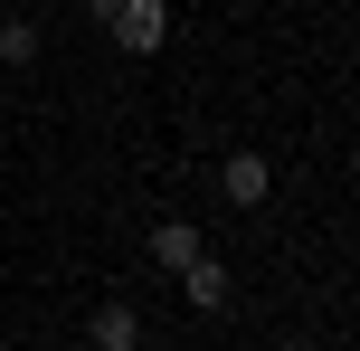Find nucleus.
<instances>
[{"label": "nucleus", "instance_id": "f257e3e1", "mask_svg": "<svg viewBox=\"0 0 360 351\" xmlns=\"http://www.w3.org/2000/svg\"><path fill=\"white\" fill-rule=\"evenodd\" d=\"M105 29L124 38L133 57H152V48H162V38H171V0H124V10H114Z\"/></svg>", "mask_w": 360, "mask_h": 351}, {"label": "nucleus", "instance_id": "f03ea898", "mask_svg": "<svg viewBox=\"0 0 360 351\" xmlns=\"http://www.w3.org/2000/svg\"><path fill=\"white\" fill-rule=\"evenodd\" d=\"M218 190H228L237 209H256L275 190V171H266V152H228V162H218Z\"/></svg>", "mask_w": 360, "mask_h": 351}, {"label": "nucleus", "instance_id": "7ed1b4c3", "mask_svg": "<svg viewBox=\"0 0 360 351\" xmlns=\"http://www.w3.org/2000/svg\"><path fill=\"white\" fill-rule=\"evenodd\" d=\"M86 342H95V351H133V342H143V314H133V304H95Z\"/></svg>", "mask_w": 360, "mask_h": 351}, {"label": "nucleus", "instance_id": "20e7f679", "mask_svg": "<svg viewBox=\"0 0 360 351\" xmlns=\"http://www.w3.org/2000/svg\"><path fill=\"white\" fill-rule=\"evenodd\" d=\"M180 295H190L199 314H218V304H228V266H218V257H190V266H180Z\"/></svg>", "mask_w": 360, "mask_h": 351}, {"label": "nucleus", "instance_id": "39448f33", "mask_svg": "<svg viewBox=\"0 0 360 351\" xmlns=\"http://www.w3.org/2000/svg\"><path fill=\"white\" fill-rule=\"evenodd\" d=\"M152 257H162V266H190L199 257V228L190 219H162V228H152Z\"/></svg>", "mask_w": 360, "mask_h": 351}, {"label": "nucleus", "instance_id": "423d86ee", "mask_svg": "<svg viewBox=\"0 0 360 351\" xmlns=\"http://www.w3.org/2000/svg\"><path fill=\"white\" fill-rule=\"evenodd\" d=\"M38 57V19H0V67H29Z\"/></svg>", "mask_w": 360, "mask_h": 351}, {"label": "nucleus", "instance_id": "0eeeda50", "mask_svg": "<svg viewBox=\"0 0 360 351\" xmlns=\"http://www.w3.org/2000/svg\"><path fill=\"white\" fill-rule=\"evenodd\" d=\"M86 10H95V19H114V10H124V0H86Z\"/></svg>", "mask_w": 360, "mask_h": 351}, {"label": "nucleus", "instance_id": "6e6552de", "mask_svg": "<svg viewBox=\"0 0 360 351\" xmlns=\"http://www.w3.org/2000/svg\"><path fill=\"white\" fill-rule=\"evenodd\" d=\"M294 351H304V342H294Z\"/></svg>", "mask_w": 360, "mask_h": 351}]
</instances>
